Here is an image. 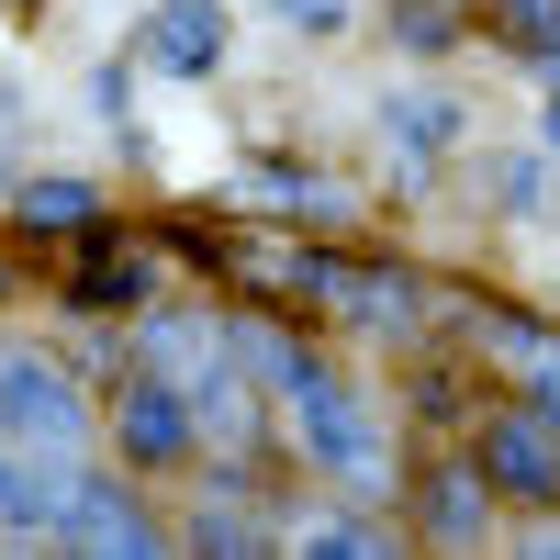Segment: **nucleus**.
Wrapping results in <instances>:
<instances>
[{"label": "nucleus", "mask_w": 560, "mask_h": 560, "mask_svg": "<svg viewBox=\"0 0 560 560\" xmlns=\"http://www.w3.org/2000/svg\"><path fill=\"white\" fill-rule=\"evenodd\" d=\"M292 448L314 459L325 482L382 493V415H370L337 370H314V359H292Z\"/></svg>", "instance_id": "1"}, {"label": "nucleus", "mask_w": 560, "mask_h": 560, "mask_svg": "<svg viewBox=\"0 0 560 560\" xmlns=\"http://www.w3.org/2000/svg\"><path fill=\"white\" fill-rule=\"evenodd\" d=\"M0 438L12 448H45V459H68L90 438V415H79V382L57 359H34V348H0Z\"/></svg>", "instance_id": "2"}, {"label": "nucleus", "mask_w": 560, "mask_h": 560, "mask_svg": "<svg viewBox=\"0 0 560 560\" xmlns=\"http://www.w3.org/2000/svg\"><path fill=\"white\" fill-rule=\"evenodd\" d=\"M113 438H124L135 471H168V459H191L202 415H179V382H168V370H135L124 404H113Z\"/></svg>", "instance_id": "3"}, {"label": "nucleus", "mask_w": 560, "mask_h": 560, "mask_svg": "<svg viewBox=\"0 0 560 560\" xmlns=\"http://www.w3.org/2000/svg\"><path fill=\"white\" fill-rule=\"evenodd\" d=\"M482 482H504L516 504L560 493V415H538V404L493 415V427H482Z\"/></svg>", "instance_id": "4"}, {"label": "nucleus", "mask_w": 560, "mask_h": 560, "mask_svg": "<svg viewBox=\"0 0 560 560\" xmlns=\"http://www.w3.org/2000/svg\"><path fill=\"white\" fill-rule=\"evenodd\" d=\"M147 57L168 79H213L224 57H236V23H224L213 0H168V12H147Z\"/></svg>", "instance_id": "5"}, {"label": "nucleus", "mask_w": 560, "mask_h": 560, "mask_svg": "<svg viewBox=\"0 0 560 560\" xmlns=\"http://www.w3.org/2000/svg\"><path fill=\"white\" fill-rule=\"evenodd\" d=\"M57 538H68V549H147L158 527H147V504H135L124 482H68V504H57Z\"/></svg>", "instance_id": "6"}, {"label": "nucleus", "mask_w": 560, "mask_h": 560, "mask_svg": "<svg viewBox=\"0 0 560 560\" xmlns=\"http://www.w3.org/2000/svg\"><path fill=\"white\" fill-rule=\"evenodd\" d=\"M382 124H393V158H404L415 179H427V168L459 147V102H448V90H404V102H393Z\"/></svg>", "instance_id": "7"}, {"label": "nucleus", "mask_w": 560, "mask_h": 560, "mask_svg": "<svg viewBox=\"0 0 560 560\" xmlns=\"http://www.w3.org/2000/svg\"><path fill=\"white\" fill-rule=\"evenodd\" d=\"M482 348H493V370H504L538 415H560V337H538V325H493Z\"/></svg>", "instance_id": "8"}, {"label": "nucleus", "mask_w": 560, "mask_h": 560, "mask_svg": "<svg viewBox=\"0 0 560 560\" xmlns=\"http://www.w3.org/2000/svg\"><path fill=\"white\" fill-rule=\"evenodd\" d=\"M202 359H224V337H213L202 314H158V325H147V370L179 382V370H202Z\"/></svg>", "instance_id": "9"}, {"label": "nucleus", "mask_w": 560, "mask_h": 560, "mask_svg": "<svg viewBox=\"0 0 560 560\" xmlns=\"http://www.w3.org/2000/svg\"><path fill=\"white\" fill-rule=\"evenodd\" d=\"M202 438H224V448H247L258 438V404H247V382H236V370H202Z\"/></svg>", "instance_id": "10"}, {"label": "nucleus", "mask_w": 560, "mask_h": 560, "mask_svg": "<svg viewBox=\"0 0 560 560\" xmlns=\"http://www.w3.org/2000/svg\"><path fill=\"white\" fill-rule=\"evenodd\" d=\"M427 516H438V538H459V549H471V538H493V504H482V482H471V471H448Z\"/></svg>", "instance_id": "11"}, {"label": "nucleus", "mask_w": 560, "mask_h": 560, "mask_svg": "<svg viewBox=\"0 0 560 560\" xmlns=\"http://www.w3.org/2000/svg\"><path fill=\"white\" fill-rule=\"evenodd\" d=\"M23 202H34V213H57V224H90V213H102V191H90V179H34Z\"/></svg>", "instance_id": "12"}, {"label": "nucleus", "mask_w": 560, "mask_h": 560, "mask_svg": "<svg viewBox=\"0 0 560 560\" xmlns=\"http://www.w3.org/2000/svg\"><path fill=\"white\" fill-rule=\"evenodd\" d=\"M493 23H516V34H560V0H493Z\"/></svg>", "instance_id": "13"}, {"label": "nucleus", "mask_w": 560, "mask_h": 560, "mask_svg": "<svg viewBox=\"0 0 560 560\" xmlns=\"http://www.w3.org/2000/svg\"><path fill=\"white\" fill-rule=\"evenodd\" d=\"M549 158H560V79H549Z\"/></svg>", "instance_id": "14"}, {"label": "nucleus", "mask_w": 560, "mask_h": 560, "mask_svg": "<svg viewBox=\"0 0 560 560\" xmlns=\"http://www.w3.org/2000/svg\"><path fill=\"white\" fill-rule=\"evenodd\" d=\"M12 12H23V0H12Z\"/></svg>", "instance_id": "15"}]
</instances>
